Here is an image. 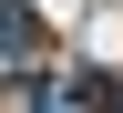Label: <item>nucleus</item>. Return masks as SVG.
I'll use <instances>...</instances> for the list:
<instances>
[{"label":"nucleus","mask_w":123,"mask_h":113,"mask_svg":"<svg viewBox=\"0 0 123 113\" xmlns=\"http://www.w3.org/2000/svg\"><path fill=\"white\" fill-rule=\"evenodd\" d=\"M31 52H41V21L21 0H0V62H31Z\"/></svg>","instance_id":"1"}]
</instances>
